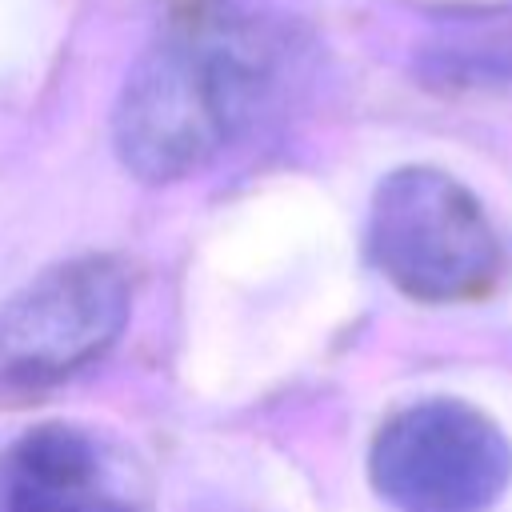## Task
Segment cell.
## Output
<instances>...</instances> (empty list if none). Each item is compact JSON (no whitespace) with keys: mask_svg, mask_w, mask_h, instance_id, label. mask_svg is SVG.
<instances>
[{"mask_svg":"<svg viewBox=\"0 0 512 512\" xmlns=\"http://www.w3.org/2000/svg\"><path fill=\"white\" fill-rule=\"evenodd\" d=\"M304 72V32L256 0H184L132 60L112 144L144 184L208 172L268 128Z\"/></svg>","mask_w":512,"mask_h":512,"instance_id":"cell-1","label":"cell"},{"mask_svg":"<svg viewBox=\"0 0 512 512\" xmlns=\"http://www.w3.org/2000/svg\"><path fill=\"white\" fill-rule=\"evenodd\" d=\"M364 240L376 272L420 304L472 300L504 272V240L480 196L428 164L376 184Z\"/></svg>","mask_w":512,"mask_h":512,"instance_id":"cell-2","label":"cell"},{"mask_svg":"<svg viewBox=\"0 0 512 512\" xmlns=\"http://www.w3.org/2000/svg\"><path fill=\"white\" fill-rule=\"evenodd\" d=\"M368 480L392 512H492L512 484V444L468 400L428 396L380 424Z\"/></svg>","mask_w":512,"mask_h":512,"instance_id":"cell-4","label":"cell"},{"mask_svg":"<svg viewBox=\"0 0 512 512\" xmlns=\"http://www.w3.org/2000/svg\"><path fill=\"white\" fill-rule=\"evenodd\" d=\"M128 312L132 280L116 256L88 252L36 272L0 304V396L72 380L120 340Z\"/></svg>","mask_w":512,"mask_h":512,"instance_id":"cell-3","label":"cell"},{"mask_svg":"<svg viewBox=\"0 0 512 512\" xmlns=\"http://www.w3.org/2000/svg\"><path fill=\"white\" fill-rule=\"evenodd\" d=\"M0 512H144V488L108 436L48 420L0 448Z\"/></svg>","mask_w":512,"mask_h":512,"instance_id":"cell-5","label":"cell"},{"mask_svg":"<svg viewBox=\"0 0 512 512\" xmlns=\"http://www.w3.org/2000/svg\"><path fill=\"white\" fill-rule=\"evenodd\" d=\"M428 72L456 84H508L512 80V32L448 40L428 52Z\"/></svg>","mask_w":512,"mask_h":512,"instance_id":"cell-6","label":"cell"}]
</instances>
